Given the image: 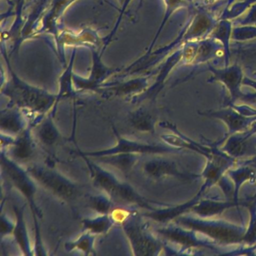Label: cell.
Returning <instances> with one entry per match:
<instances>
[{
	"label": "cell",
	"instance_id": "obj_15",
	"mask_svg": "<svg viewBox=\"0 0 256 256\" xmlns=\"http://www.w3.org/2000/svg\"><path fill=\"white\" fill-rule=\"evenodd\" d=\"M138 156L139 155L136 154H116L109 156L101 157L96 160H101V162L106 164H112L120 170H128L137 162Z\"/></svg>",
	"mask_w": 256,
	"mask_h": 256
},
{
	"label": "cell",
	"instance_id": "obj_4",
	"mask_svg": "<svg viewBox=\"0 0 256 256\" xmlns=\"http://www.w3.org/2000/svg\"><path fill=\"white\" fill-rule=\"evenodd\" d=\"M26 170L37 184L62 200L70 202L78 196L77 184L54 169L34 164L30 166Z\"/></svg>",
	"mask_w": 256,
	"mask_h": 256
},
{
	"label": "cell",
	"instance_id": "obj_10",
	"mask_svg": "<svg viewBox=\"0 0 256 256\" xmlns=\"http://www.w3.org/2000/svg\"><path fill=\"white\" fill-rule=\"evenodd\" d=\"M14 215L16 217V226H14V235L16 242L20 247L25 256H30L34 254V250L31 248L30 240L29 234L24 220V214L23 208L14 206Z\"/></svg>",
	"mask_w": 256,
	"mask_h": 256
},
{
	"label": "cell",
	"instance_id": "obj_14",
	"mask_svg": "<svg viewBox=\"0 0 256 256\" xmlns=\"http://www.w3.org/2000/svg\"><path fill=\"white\" fill-rule=\"evenodd\" d=\"M130 121L132 126L138 131L143 132H151L154 131L155 120L154 116L146 110L139 109L136 110L132 114Z\"/></svg>",
	"mask_w": 256,
	"mask_h": 256
},
{
	"label": "cell",
	"instance_id": "obj_3",
	"mask_svg": "<svg viewBox=\"0 0 256 256\" xmlns=\"http://www.w3.org/2000/svg\"><path fill=\"white\" fill-rule=\"evenodd\" d=\"M1 166L2 172L5 174L10 182L24 196L29 203L34 216L36 238H41L40 226L37 220L38 217L41 216V212L36 203V182L34 180L28 170H24L22 166L18 164L16 160L4 154L2 151L1 154Z\"/></svg>",
	"mask_w": 256,
	"mask_h": 256
},
{
	"label": "cell",
	"instance_id": "obj_19",
	"mask_svg": "<svg viewBox=\"0 0 256 256\" xmlns=\"http://www.w3.org/2000/svg\"><path fill=\"white\" fill-rule=\"evenodd\" d=\"M214 36L218 38L224 44L226 50H228L229 38L230 37V25L228 22H220L214 32Z\"/></svg>",
	"mask_w": 256,
	"mask_h": 256
},
{
	"label": "cell",
	"instance_id": "obj_6",
	"mask_svg": "<svg viewBox=\"0 0 256 256\" xmlns=\"http://www.w3.org/2000/svg\"><path fill=\"white\" fill-rule=\"evenodd\" d=\"M114 130L116 134V143L114 146L108 149L100 150L91 152H80L82 156L89 157L90 158H98L101 157L109 156L116 154H160L167 150L166 148L158 145L142 143L140 142L130 140L120 136L119 133Z\"/></svg>",
	"mask_w": 256,
	"mask_h": 256
},
{
	"label": "cell",
	"instance_id": "obj_20",
	"mask_svg": "<svg viewBox=\"0 0 256 256\" xmlns=\"http://www.w3.org/2000/svg\"><path fill=\"white\" fill-rule=\"evenodd\" d=\"M256 37V26H242L235 28L232 38L235 41H244Z\"/></svg>",
	"mask_w": 256,
	"mask_h": 256
},
{
	"label": "cell",
	"instance_id": "obj_13",
	"mask_svg": "<svg viewBox=\"0 0 256 256\" xmlns=\"http://www.w3.org/2000/svg\"><path fill=\"white\" fill-rule=\"evenodd\" d=\"M145 173L152 178H161L176 174L174 167L168 162L162 160H152L144 164Z\"/></svg>",
	"mask_w": 256,
	"mask_h": 256
},
{
	"label": "cell",
	"instance_id": "obj_12",
	"mask_svg": "<svg viewBox=\"0 0 256 256\" xmlns=\"http://www.w3.org/2000/svg\"><path fill=\"white\" fill-rule=\"evenodd\" d=\"M114 222L112 216L108 214H101L94 218H84L82 221V224L86 232L94 234H100L108 232Z\"/></svg>",
	"mask_w": 256,
	"mask_h": 256
},
{
	"label": "cell",
	"instance_id": "obj_18",
	"mask_svg": "<svg viewBox=\"0 0 256 256\" xmlns=\"http://www.w3.org/2000/svg\"><path fill=\"white\" fill-rule=\"evenodd\" d=\"M108 194H97L90 198V206L100 214H108L112 209V203Z\"/></svg>",
	"mask_w": 256,
	"mask_h": 256
},
{
	"label": "cell",
	"instance_id": "obj_5",
	"mask_svg": "<svg viewBox=\"0 0 256 256\" xmlns=\"http://www.w3.org/2000/svg\"><path fill=\"white\" fill-rule=\"evenodd\" d=\"M122 227L134 256H154L160 251V242L136 217L130 216L122 223Z\"/></svg>",
	"mask_w": 256,
	"mask_h": 256
},
{
	"label": "cell",
	"instance_id": "obj_1",
	"mask_svg": "<svg viewBox=\"0 0 256 256\" xmlns=\"http://www.w3.org/2000/svg\"><path fill=\"white\" fill-rule=\"evenodd\" d=\"M8 66L11 79L2 88V94L18 108L44 116L56 104L58 96L24 82L16 76L8 64Z\"/></svg>",
	"mask_w": 256,
	"mask_h": 256
},
{
	"label": "cell",
	"instance_id": "obj_16",
	"mask_svg": "<svg viewBox=\"0 0 256 256\" xmlns=\"http://www.w3.org/2000/svg\"><path fill=\"white\" fill-rule=\"evenodd\" d=\"M95 240V234L86 232L76 240L66 244V248L68 251H80L86 254H90L94 252Z\"/></svg>",
	"mask_w": 256,
	"mask_h": 256
},
{
	"label": "cell",
	"instance_id": "obj_17",
	"mask_svg": "<svg viewBox=\"0 0 256 256\" xmlns=\"http://www.w3.org/2000/svg\"><path fill=\"white\" fill-rule=\"evenodd\" d=\"M146 86V80L144 78L136 79L125 83L118 84L110 86L109 90L115 96H127L137 94Z\"/></svg>",
	"mask_w": 256,
	"mask_h": 256
},
{
	"label": "cell",
	"instance_id": "obj_21",
	"mask_svg": "<svg viewBox=\"0 0 256 256\" xmlns=\"http://www.w3.org/2000/svg\"><path fill=\"white\" fill-rule=\"evenodd\" d=\"M16 223L12 222L6 216H1V235L2 238L6 235L11 234L14 232Z\"/></svg>",
	"mask_w": 256,
	"mask_h": 256
},
{
	"label": "cell",
	"instance_id": "obj_11",
	"mask_svg": "<svg viewBox=\"0 0 256 256\" xmlns=\"http://www.w3.org/2000/svg\"><path fill=\"white\" fill-rule=\"evenodd\" d=\"M36 127V136L46 146H52L60 140L61 134L52 115L44 116Z\"/></svg>",
	"mask_w": 256,
	"mask_h": 256
},
{
	"label": "cell",
	"instance_id": "obj_9",
	"mask_svg": "<svg viewBox=\"0 0 256 256\" xmlns=\"http://www.w3.org/2000/svg\"><path fill=\"white\" fill-rule=\"evenodd\" d=\"M28 127L24 116L17 109H5L1 112L2 132L17 136Z\"/></svg>",
	"mask_w": 256,
	"mask_h": 256
},
{
	"label": "cell",
	"instance_id": "obj_7",
	"mask_svg": "<svg viewBox=\"0 0 256 256\" xmlns=\"http://www.w3.org/2000/svg\"><path fill=\"white\" fill-rule=\"evenodd\" d=\"M114 70L108 68L102 62L96 53H94V65L90 76L88 79L82 78L78 76H73V82L76 88L82 90H97L100 88L102 82L107 78Z\"/></svg>",
	"mask_w": 256,
	"mask_h": 256
},
{
	"label": "cell",
	"instance_id": "obj_8",
	"mask_svg": "<svg viewBox=\"0 0 256 256\" xmlns=\"http://www.w3.org/2000/svg\"><path fill=\"white\" fill-rule=\"evenodd\" d=\"M35 150L31 128L26 127L20 134L16 136V142L12 145L11 152L13 160L26 161L32 156Z\"/></svg>",
	"mask_w": 256,
	"mask_h": 256
},
{
	"label": "cell",
	"instance_id": "obj_2",
	"mask_svg": "<svg viewBox=\"0 0 256 256\" xmlns=\"http://www.w3.org/2000/svg\"><path fill=\"white\" fill-rule=\"evenodd\" d=\"M86 162L94 184L106 192L114 200L136 205L140 208L154 210V203L142 196L132 186L118 179L114 174L96 163L91 161L90 158L82 156Z\"/></svg>",
	"mask_w": 256,
	"mask_h": 256
},
{
	"label": "cell",
	"instance_id": "obj_22",
	"mask_svg": "<svg viewBox=\"0 0 256 256\" xmlns=\"http://www.w3.org/2000/svg\"><path fill=\"white\" fill-rule=\"evenodd\" d=\"M120 1H121V2H124H124H125V0H120Z\"/></svg>",
	"mask_w": 256,
	"mask_h": 256
}]
</instances>
